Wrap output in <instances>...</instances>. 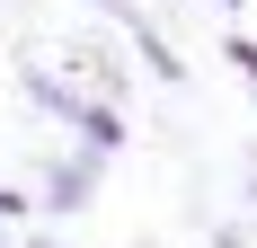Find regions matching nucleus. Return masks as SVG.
<instances>
[{
  "mask_svg": "<svg viewBox=\"0 0 257 248\" xmlns=\"http://www.w3.org/2000/svg\"><path fill=\"white\" fill-rule=\"evenodd\" d=\"M231 62H239V71L257 80V45H248V36H231Z\"/></svg>",
  "mask_w": 257,
  "mask_h": 248,
  "instance_id": "obj_1",
  "label": "nucleus"
},
{
  "mask_svg": "<svg viewBox=\"0 0 257 248\" xmlns=\"http://www.w3.org/2000/svg\"><path fill=\"white\" fill-rule=\"evenodd\" d=\"M222 9H239V0H222Z\"/></svg>",
  "mask_w": 257,
  "mask_h": 248,
  "instance_id": "obj_2",
  "label": "nucleus"
}]
</instances>
